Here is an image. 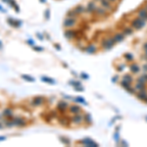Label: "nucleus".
<instances>
[{
  "label": "nucleus",
  "mask_w": 147,
  "mask_h": 147,
  "mask_svg": "<svg viewBox=\"0 0 147 147\" xmlns=\"http://www.w3.org/2000/svg\"><path fill=\"white\" fill-rule=\"evenodd\" d=\"M5 139H6L5 136H0V141H4Z\"/></svg>",
  "instance_id": "nucleus-29"
},
{
  "label": "nucleus",
  "mask_w": 147,
  "mask_h": 147,
  "mask_svg": "<svg viewBox=\"0 0 147 147\" xmlns=\"http://www.w3.org/2000/svg\"><path fill=\"white\" fill-rule=\"evenodd\" d=\"M41 80L42 81H45V82H48L50 84H55V80L53 79H50V78H46V77H42L41 78Z\"/></svg>",
  "instance_id": "nucleus-14"
},
{
  "label": "nucleus",
  "mask_w": 147,
  "mask_h": 147,
  "mask_svg": "<svg viewBox=\"0 0 147 147\" xmlns=\"http://www.w3.org/2000/svg\"><path fill=\"white\" fill-rule=\"evenodd\" d=\"M54 47H56V48L58 49V50H60V49H61V47H60L58 44H55V45H54Z\"/></svg>",
  "instance_id": "nucleus-31"
},
{
  "label": "nucleus",
  "mask_w": 147,
  "mask_h": 147,
  "mask_svg": "<svg viewBox=\"0 0 147 147\" xmlns=\"http://www.w3.org/2000/svg\"><path fill=\"white\" fill-rule=\"evenodd\" d=\"M114 43H115L114 39H110V38H108V39H106V40L103 41L102 46H103L105 49H110V48H111V47L114 45Z\"/></svg>",
  "instance_id": "nucleus-6"
},
{
  "label": "nucleus",
  "mask_w": 147,
  "mask_h": 147,
  "mask_svg": "<svg viewBox=\"0 0 147 147\" xmlns=\"http://www.w3.org/2000/svg\"><path fill=\"white\" fill-rule=\"evenodd\" d=\"M81 76H82V78L83 79H87L88 77H87V75H85V74H81Z\"/></svg>",
  "instance_id": "nucleus-30"
},
{
  "label": "nucleus",
  "mask_w": 147,
  "mask_h": 147,
  "mask_svg": "<svg viewBox=\"0 0 147 147\" xmlns=\"http://www.w3.org/2000/svg\"><path fill=\"white\" fill-rule=\"evenodd\" d=\"M144 48H145V49H147V43H145V44H144Z\"/></svg>",
  "instance_id": "nucleus-33"
},
{
  "label": "nucleus",
  "mask_w": 147,
  "mask_h": 147,
  "mask_svg": "<svg viewBox=\"0 0 147 147\" xmlns=\"http://www.w3.org/2000/svg\"><path fill=\"white\" fill-rule=\"evenodd\" d=\"M74 10H75L76 13L80 16V14H82V13H84V12H85V7L82 6V5H77L75 8H74Z\"/></svg>",
  "instance_id": "nucleus-10"
},
{
  "label": "nucleus",
  "mask_w": 147,
  "mask_h": 147,
  "mask_svg": "<svg viewBox=\"0 0 147 147\" xmlns=\"http://www.w3.org/2000/svg\"><path fill=\"white\" fill-rule=\"evenodd\" d=\"M114 39V41L115 42H120V41H122V39H124V35H122V34H117V35H115V37L113 38Z\"/></svg>",
  "instance_id": "nucleus-16"
},
{
  "label": "nucleus",
  "mask_w": 147,
  "mask_h": 147,
  "mask_svg": "<svg viewBox=\"0 0 147 147\" xmlns=\"http://www.w3.org/2000/svg\"><path fill=\"white\" fill-rule=\"evenodd\" d=\"M0 129H2V125H1V122H0Z\"/></svg>",
  "instance_id": "nucleus-35"
},
{
  "label": "nucleus",
  "mask_w": 147,
  "mask_h": 147,
  "mask_svg": "<svg viewBox=\"0 0 147 147\" xmlns=\"http://www.w3.org/2000/svg\"><path fill=\"white\" fill-rule=\"evenodd\" d=\"M79 15L76 13V11L74 10V9H72V10H69L68 12H67V17H69V18H77Z\"/></svg>",
  "instance_id": "nucleus-11"
},
{
  "label": "nucleus",
  "mask_w": 147,
  "mask_h": 147,
  "mask_svg": "<svg viewBox=\"0 0 147 147\" xmlns=\"http://www.w3.org/2000/svg\"><path fill=\"white\" fill-rule=\"evenodd\" d=\"M71 84L74 85L75 87H78V86H80V81H71Z\"/></svg>",
  "instance_id": "nucleus-21"
},
{
  "label": "nucleus",
  "mask_w": 147,
  "mask_h": 147,
  "mask_svg": "<svg viewBox=\"0 0 147 147\" xmlns=\"http://www.w3.org/2000/svg\"><path fill=\"white\" fill-rule=\"evenodd\" d=\"M2 116L7 118V119H13V110H12V108H6L3 113H2Z\"/></svg>",
  "instance_id": "nucleus-5"
},
{
  "label": "nucleus",
  "mask_w": 147,
  "mask_h": 147,
  "mask_svg": "<svg viewBox=\"0 0 147 147\" xmlns=\"http://www.w3.org/2000/svg\"><path fill=\"white\" fill-rule=\"evenodd\" d=\"M22 21L21 20H16V28H20L22 26Z\"/></svg>",
  "instance_id": "nucleus-23"
},
{
  "label": "nucleus",
  "mask_w": 147,
  "mask_h": 147,
  "mask_svg": "<svg viewBox=\"0 0 147 147\" xmlns=\"http://www.w3.org/2000/svg\"><path fill=\"white\" fill-rule=\"evenodd\" d=\"M67 107H68V104H67L66 102L61 101V102L57 105V110H58V111H60L61 113H64L66 110H67Z\"/></svg>",
  "instance_id": "nucleus-7"
},
{
  "label": "nucleus",
  "mask_w": 147,
  "mask_h": 147,
  "mask_svg": "<svg viewBox=\"0 0 147 147\" xmlns=\"http://www.w3.org/2000/svg\"><path fill=\"white\" fill-rule=\"evenodd\" d=\"M27 42H28V43H29L31 46H34V45H35V42H34L32 39H28V40H27Z\"/></svg>",
  "instance_id": "nucleus-25"
},
{
  "label": "nucleus",
  "mask_w": 147,
  "mask_h": 147,
  "mask_svg": "<svg viewBox=\"0 0 147 147\" xmlns=\"http://www.w3.org/2000/svg\"><path fill=\"white\" fill-rule=\"evenodd\" d=\"M82 143L83 144H85V145H87V146H96L97 144H95L92 140H90V139H84V140H82Z\"/></svg>",
  "instance_id": "nucleus-15"
},
{
  "label": "nucleus",
  "mask_w": 147,
  "mask_h": 147,
  "mask_svg": "<svg viewBox=\"0 0 147 147\" xmlns=\"http://www.w3.org/2000/svg\"><path fill=\"white\" fill-rule=\"evenodd\" d=\"M142 93H139L138 94V98H142V99H143V98H146L147 97V95L145 94V91H141Z\"/></svg>",
  "instance_id": "nucleus-22"
},
{
  "label": "nucleus",
  "mask_w": 147,
  "mask_h": 147,
  "mask_svg": "<svg viewBox=\"0 0 147 147\" xmlns=\"http://www.w3.org/2000/svg\"><path fill=\"white\" fill-rule=\"evenodd\" d=\"M7 23H8L9 24H10V26H12V27L16 28V20L12 19V18H9V19L7 20Z\"/></svg>",
  "instance_id": "nucleus-17"
},
{
  "label": "nucleus",
  "mask_w": 147,
  "mask_h": 147,
  "mask_svg": "<svg viewBox=\"0 0 147 147\" xmlns=\"http://www.w3.org/2000/svg\"><path fill=\"white\" fill-rule=\"evenodd\" d=\"M1 44H2V42H1V41H0V47H2V45H1Z\"/></svg>",
  "instance_id": "nucleus-36"
},
{
  "label": "nucleus",
  "mask_w": 147,
  "mask_h": 147,
  "mask_svg": "<svg viewBox=\"0 0 147 147\" xmlns=\"http://www.w3.org/2000/svg\"><path fill=\"white\" fill-rule=\"evenodd\" d=\"M80 111V108L79 106H72V107H70V112L72 114H77Z\"/></svg>",
  "instance_id": "nucleus-13"
},
{
  "label": "nucleus",
  "mask_w": 147,
  "mask_h": 147,
  "mask_svg": "<svg viewBox=\"0 0 147 147\" xmlns=\"http://www.w3.org/2000/svg\"><path fill=\"white\" fill-rule=\"evenodd\" d=\"M77 23H78L77 18H69V17H67L63 21V26L66 29H73L77 24Z\"/></svg>",
  "instance_id": "nucleus-1"
},
{
  "label": "nucleus",
  "mask_w": 147,
  "mask_h": 147,
  "mask_svg": "<svg viewBox=\"0 0 147 147\" xmlns=\"http://www.w3.org/2000/svg\"><path fill=\"white\" fill-rule=\"evenodd\" d=\"M7 3H8V5H10L11 7H13V8L16 10L17 13H19V12L21 11V9H20L19 5L17 4V2L15 1V0H7Z\"/></svg>",
  "instance_id": "nucleus-9"
},
{
  "label": "nucleus",
  "mask_w": 147,
  "mask_h": 147,
  "mask_svg": "<svg viewBox=\"0 0 147 147\" xmlns=\"http://www.w3.org/2000/svg\"><path fill=\"white\" fill-rule=\"evenodd\" d=\"M85 51H86L87 53H94L95 51H96V48H95V46L94 45H92V44H89L86 48H85Z\"/></svg>",
  "instance_id": "nucleus-12"
},
{
  "label": "nucleus",
  "mask_w": 147,
  "mask_h": 147,
  "mask_svg": "<svg viewBox=\"0 0 147 147\" xmlns=\"http://www.w3.org/2000/svg\"><path fill=\"white\" fill-rule=\"evenodd\" d=\"M65 36L66 38H75L78 37V31L73 30V29H68L65 31Z\"/></svg>",
  "instance_id": "nucleus-4"
},
{
  "label": "nucleus",
  "mask_w": 147,
  "mask_h": 147,
  "mask_svg": "<svg viewBox=\"0 0 147 147\" xmlns=\"http://www.w3.org/2000/svg\"><path fill=\"white\" fill-rule=\"evenodd\" d=\"M0 11H1V12H3V13H6V10L1 6V5H0Z\"/></svg>",
  "instance_id": "nucleus-28"
},
{
  "label": "nucleus",
  "mask_w": 147,
  "mask_h": 147,
  "mask_svg": "<svg viewBox=\"0 0 147 147\" xmlns=\"http://www.w3.org/2000/svg\"><path fill=\"white\" fill-rule=\"evenodd\" d=\"M45 102V98L42 96H37V97H34L33 99L31 101V105L33 107H38L40 105H42Z\"/></svg>",
  "instance_id": "nucleus-2"
},
{
  "label": "nucleus",
  "mask_w": 147,
  "mask_h": 147,
  "mask_svg": "<svg viewBox=\"0 0 147 147\" xmlns=\"http://www.w3.org/2000/svg\"><path fill=\"white\" fill-rule=\"evenodd\" d=\"M72 121H73V122H76V124H80V122H82V121H83V117L81 115H80L79 113H77L72 118Z\"/></svg>",
  "instance_id": "nucleus-8"
},
{
  "label": "nucleus",
  "mask_w": 147,
  "mask_h": 147,
  "mask_svg": "<svg viewBox=\"0 0 147 147\" xmlns=\"http://www.w3.org/2000/svg\"><path fill=\"white\" fill-rule=\"evenodd\" d=\"M12 122H13V125L16 127H24L27 125V121L23 118H20V117L13 118L12 119Z\"/></svg>",
  "instance_id": "nucleus-3"
},
{
  "label": "nucleus",
  "mask_w": 147,
  "mask_h": 147,
  "mask_svg": "<svg viewBox=\"0 0 147 147\" xmlns=\"http://www.w3.org/2000/svg\"><path fill=\"white\" fill-rule=\"evenodd\" d=\"M59 122H61V124H66L67 122V119L66 118H64V119H59Z\"/></svg>",
  "instance_id": "nucleus-27"
},
{
  "label": "nucleus",
  "mask_w": 147,
  "mask_h": 147,
  "mask_svg": "<svg viewBox=\"0 0 147 147\" xmlns=\"http://www.w3.org/2000/svg\"><path fill=\"white\" fill-rule=\"evenodd\" d=\"M32 47H33V50H34V51H38V52H39V51H43V48L40 47V46H35V45H34V46H32Z\"/></svg>",
  "instance_id": "nucleus-19"
},
{
  "label": "nucleus",
  "mask_w": 147,
  "mask_h": 147,
  "mask_svg": "<svg viewBox=\"0 0 147 147\" xmlns=\"http://www.w3.org/2000/svg\"><path fill=\"white\" fill-rule=\"evenodd\" d=\"M0 118H1V115H0Z\"/></svg>",
  "instance_id": "nucleus-38"
},
{
  "label": "nucleus",
  "mask_w": 147,
  "mask_h": 147,
  "mask_svg": "<svg viewBox=\"0 0 147 147\" xmlns=\"http://www.w3.org/2000/svg\"><path fill=\"white\" fill-rule=\"evenodd\" d=\"M3 2H5V3H7V0H2Z\"/></svg>",
  "instance_id": "nucleus-34"
},
{
  "label": "nucleus",
  "mask_w": 147,
  "mask_h": 147,
  "mask_svg": "<svg viewBox=\"0 0 147 147\" xmlns=\"http://www.w3.org/2000/svg\"><path fill=\"white\" fill-rule=\"evenodd\" d=\"M131 71H132V72H134V73H136V72H138V71H139V69H138V67H137V66L134 65V66H132V67H131Z\"/></svg>",
  "instance_id": "nucleus-24"
},
{
  "label": "nucleus",
  "mask_w": 147,
  "mask_h": 147,
  "mask_svg": "<svg viewBox=\"0 0 147 147\" xmlns=\"http://www.w3.org/2000/svg\"><path fill=\"white\" fill-rule=\"evenodd\" d=\"M109 1H112V2H114V1H116V0H109Z\"/></svg>",
  "instance_id": "nucleus-37"
},
{
  "label": "nucleus",
  "mask_w": 147,
  "mask_h": 147,
  "mask_svg": "<svg viewBox=\"0 0 147 147\" xmlns=\"http://www.w3.org/2000/svg\"><path fill=\"white\" fill-rule=\"evenodd\" d=\"M36 37H37L38 39H40V40H43V35L41 34V33H39V32H37V33H36Z\"/></svg>",
  "instance_id": "nucleus-26"
},
{
  "label": "nucleus",
  "mask_w": 147,
  "mask_h": 147,
  "mask_svg": "<svg viewBox=\"0 0 147 147\" xmlns=\"http://www.w3.org/2000/svg\"><path fill=\"white\" fill-rule=\"evenodd\" d=\"M40 2H42V3H46V0H39Z\"/></svg>",
  "instance_id": "nucleus-32"
},
{
  "label": "nucleus",
  "mask_w": 147,
  "mask_h": 147,
  "mask_svg": "<svg viewBox=\"0 0 147 147\" xmlns=\"http://www.w3.org/2000/svg\"><path fill=\"white\" fill-rule=\"evenodd\" d=\"M22 78L24 79V80H26L27 81H34V79L33 78H31V77H30V76H28V75H23L22 76Z\"/></svg>",
  "instance_id": "nucleus-18"
},
{
  "label": "nucleus",
  "mask_w": 147,
  "mask_h": 147,
  "mask_svg": "<svg viewBox=\"0 0 147 147\" xmlns=\"http://www.w3.org/2000/svg\"><path fill=\"white\" fill-rule=\"evenodd\" d=\"M45 18H46L47 20L50 19V10H49V9H47V10L45 11Z\"/></svg>",
  "instance_id": "nucleus-20"
}]
</instances>
